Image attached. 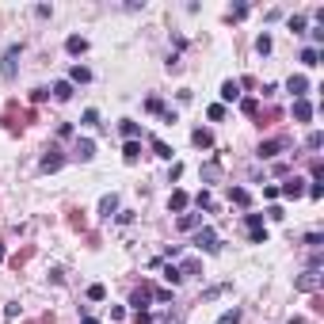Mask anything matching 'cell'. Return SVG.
Returning a JSON list of instances; mask_svg holds the SVG:
<instances>
[{
    "label": "cell",
    "mask_w": 324,
    "mask_h": 324,
    "mask_svg": "<svg viewBox=\"0 0 324 324\" xmlns=\"http://www.w3.org/2000/svg\"><path fill=\"white\" fill-rule=\"evenodd\" d=\"M244 225H248V237L256 244H267V225H263V213H244Z\"/></svg>",
    "instance_id": "6da1fadb"
},
{
    "label": "cell",
    "mask_w": 324,
    "mask_h": 324,
    "mask_svg": "<svg viewBox=\"0 0 324 324\" xmlns=\"http://www.w3.org/2000/svg\"><path fill=\"white\" fill-rule=\"evenodd\" d=\"M195 244L202 248V252H210V256H213V252L222 248V240H218V233H213L210 225H202V229H195Z\"/></svg>",
    "instance_id": "7a4b0ae2"
},
{
    "label": "cell",
    "mask_w": 324,
    "mask_h": 324,
    "mask_svg": "<svg viewBox=\"0 0 324 324\" xmlns=\"http://www.w3.org/2000/svg\"><path fill=\"white\" fill-rule=\"evenodd\" d=\"M19 53H23V46H8V53H4V65H0V77H4V80L16 77V61H19Z\"/></svg>",
    "instance_id": "3957f363"
},
{
    "label": "cell",
    "mask_w": 324,
    "mask_h": 324,
    "mask_svg": "<svg viewBox=\"0 0 324 324\" xmlns=\"http://www.w3.org/2000/svg\"><path fill=\"white\" fill-rule=\"evenodd\" d=\"M294 286H298L301 294H313V290H320V271H313V267H309L305 275H298V282H294Z\"/></svg>",
    "instance_id": "277c9868"
},
{
    "label": "cell",
    "mask_w": 324,
    "mask_h": 324,
    "mask_svg": "<svg viewBox=\"0 0 324 324\" xmlns=\"http://www.w3.org/2000/svg\"><path fill=\"white\" fill-rule=\"evenodd\" d=\"M279 195H286V198H301V195H305V179H301V176L286 179V183L279 187Z\"/></svg>",
    "instance_id": "5b68a950"
},
{
    "label": "cell",
    "mask_w": 324,
    "mask_h": 324,
    "mask_svg": "<svg viewBox=\"0 0 324 324\" xmlns=\"http://www.w3.org/2000/svg\"><path fill=\"white\" fill-rule=\"evenodd\" d=\"M153 301V286H137L134 290V298H130V305L137 309V313H145V305Z\"/></svg>",
    "instance_id": "8992f818"
},
{
    "label": "cell",
    "mask_w": 324,
    "mask_h": 324,
    "mask_svg": "<svg viewBox=\"0 0 324 324\" xmlns=\"http://www.w3.org/2000/svg\"><path fill=\"white\" fill-rule=\"evenodd\" d=\"M286 145H290L286 137H271V141H263V145H259V156H263V160H267V156H279Z\"/></svg>",
    "instance_id": "52a82bcc"
},
{
    "label": "cell",
    "mask_w": 324,
    "mask_h": 324,
    "mask_svg": "<svg viewBox=\"0 0 324 324\" xmlns=\"http://www.w3.org/2000/svg\"><path fill=\"white\" fill-rule=\"evenodd\" d=\"M286 92H294V99H305V92H309V80L301 77V73H294V77L286 80Z\"/></svg>",
    "instance_id": "ba28073f"
},
{
    "label": "cell",
    "mask_w": 324,
    "mask_h": 324,
    "mask_svg": "<svg viewBox=\"0 0 324 324\" xmlns=\"http://www.w3.org/2000/svg\"><path fill=\"white\" fill-rule=\"evenodd\" d=\"M61 164H65V156H61L58 149H46V156H42V164H38V168H42V172H58Z\"/></svg>",
    "instance_id": "9c48e42d"
},
{
    "label": "cell",
    "mask_w": 324,
    "mask_h": 324,
    "mask_svg": "<svg viewBox=\"0 0 324 324\" xmlns=\"http://www.w3.org/2000/svg\"><path fill=\"white\" fill-rule=\"evenodd\" d=\"M65 50L73 53V58H77V53H88V38H84V34H69V38H65Z\"/></svg>",
    "instance_id": "30bf717a"
},
{
    "label": "cell",
    "mask_w": 324,
    "mask_h": 324,
    "mask_svg": "<svg viewBox=\"0 0 324 324\" xmlns=\"http://www.w3.org/2000/svg\"><path fill=\"white\" fill-rule=\"evenodd\" d=\"M313 119V103L309 99H294V122H309Z\"/></svg>",
    "instance_id": "8fae6325"
},
{
    "label": "cell",
    "mask_w": 324,
    "mask_h": 324,
    "mask_svg": "<svg viewBox=\"0 0 324 324\" xmlns=\"http://www.w3.org/2000/svg\"><path fill=\"white\" fill-rule=\"evenodd\" d=\"M187 202H191V195H187V191H172V198H168V210L183 213V210H187Z\"/></svg>",
    "instance_id": "7c38bea8"
},
{
    "label": "cell",
    "mask_w": 324,
    "mask_h": 324,
    "mask_svg": "<svg viewBox=\"0 0 324 324\" xmlns=\"http://www.w3.org/2000/svg\"><path fill=\"white\" fill-rule=\"evenodd\" d=\"M88 80H92V69H84V65L69 69V84H88Z\"/></svg>",
    "instance_id": "4fadbf2b"
},
{
    "label": "cell",
    "mask_w": 324,
    "mask_h": 324,
    "mask_svg": "<svg viewBox=\"0 0 324 324\" xmlns=\"http://www.w3.org/2000/svg\"><path fill=\"white\" fill-rule=\"evenodd\" d=\"M191 141H195L198 149H210V145H213V134H210V130H206V126H198L195 134H191Z\"/></svg>",
    "instance_id": "5bb4252c"
},
{
    "label": "cell",
    "mask_w": 324,
    "mask_h": 324,
    "mask_svg": "<svg viewBox=\"0 0 324 324\" xmlns=\"http://www.w3.org/2000/svg\"><path fill=\"white\" fill-rule=\"evenodd\" d=\"M222 99H225V103L240 99V80H225V84H222Z\"/></svg>",
    "instance_id": "9a60e30c"
},
{
    "label": "cell",
    "mask_w": 324,
    "mask_h": 324,
    "mask_svg": "<svg viewBox=\"0 0 324 324\" xmlns=\"http://www.w3.org/2000/svg\"><path fill=\"white\" fill-rule=\"evenodd\" d=\"M229 202H237V206H252V195H248V187H229Z\"/></svg>",
    "instance_id": "2e32d148"
},
{
    "label": "cell",
    "mask_w": 324,
    "mask_h": 324,
    "mask_svg": "<svg viewBox=\"0 0 324 324\" xmlns=\"http://www.w3.org/2000/svg\"><path fill=\"white\" fill-rule=\"evenodd\" d=\"M179 229H202V213H179Z\"/></svg>",
    "instance_id": "e0dca14e"
},
{
    "label": "cell",
    "mask_w": 324,
    "mask_h": 324,
    "mask_svg": "<svg viewBox=\"0 0 324 324\" xmlns=\"http://www.w3.org/2000/svg\"><path fill=\"white\" fill-rule=\"evenodd\" d=\"M115 210H119V195L111 191V195H103V198H99V213H107V218H111Z\"/></svg>",
    "instance_id": "ac0fdd59"
},
{
    "label": "cell",
    "mask_w": 324,
    "mask_h": 324,
    "mask_svg": "<svg viewBox=\"0 0 324 324\" xmlns=\"http://www.w3.org/2000/svg\"><path fill=\"white\" fill-rule=\"evenodd\" d=\"M122 137H126V141H137V137H141V126H137V122H130V119H122Z\"/></svg>",
    "instance_id": "d6986e66"
},
{
    "label": "cell",
    "mask_w": 324,
    "mask_h": 324,
    "mask_svg": "<svg viewBox=\"0 0 324 324\" xmlns=\"http://www.w3.org/2000/svg\"><path fill=\"white\" fill-rule=\"evenodd\" d=\"M179 275H183V279H187V275H202V259H183V267H179Z\"/></svg>",
    "instance_id": "ffe728a7"
},
{
    "label": "cell",
    "mask_w": 324,
    "mask_h": 324,
    "mask_svg": "<svg viewBox=\"0 0 324 324\" xmlns=\"http://www.w3.org/2000/svg\"><path fill=\"white\" fill-rule=\"evenodd\" d=\"M53 99H73V84H69V80H58V84H53Z\"/></svg>",
    "instance_id": "44dd1931"
},
{
    "label": "cell",
    "mask_w": 324,
    "mask_h": 324,
    "mask_svg": "<svg viewBox=\"0 0 324 324\" xmlns=\"http://www.w3.org/2000/svg\"><path fill=\"white\" fill-rule=\"evenodd\" d=\"M137 156H141V145H137V141H126V149H122V160H126V164H137Z\"/></svg>",
    "instance_id": "7402d4cb"
},
{
    "label": "cell",
    "mask_w": 324,
    "mask_h": 324,
    "mask_svg": "<svg viewBox=\"0 0 324 324\" xmlns=\"http://www.w3.org/2000/svg\"><path fill=\"white\" fill-rule=\"evenodd\" d=\"M77 156H80V160H92V156H95V141H88V137H84V141L77 145Z\"/></svg>",
    "instance_id": "603a6c76"
},
{
    "label": "cell",
    "mask_w": 324,
    "mask_h": 324,
    "mask_svg": "<svg viewBox=\"0 0 324 324\" xmlns=\"http://www.w3.org/2000/svg\"><path fill=\"white\" fill-rule=\"evenodd\" d=\"M153 153L160 156V160H172V149H168V141H160V137H153Z\"/></svg>",
    "instance_id": "cb8c5ba5"
},
{
    "label": "cell",
    "mask_w": 324,
    "mask_h": 324,
    "mask_svg": "<svg viewBox=\"0 0 324 324\" xmlns=\"http://www.w3.org/2000/svg\"><path fill=\"white\" fill-rule=\"evenodd\" d=\"M164 282H168V286H179V282H183V275H179V267H164Z\"/></svg>",
    "instance_id": "d4e9b609"
},
{
    "label": "cell",
    "mask_w": 324,
    "mask_h": 324,
    "mask_svg": "<svg viewBox=\"0 0 324 324\" xmlns=\"http://www.w3.org/2000/svg\"><path fill=\"white\" fill-rule=\"evenodd\" d=\"M301 65H309V69H313V65H320V53H316L313 46H309V50H301Z\"/></svg>",
    "instance_id": "484cf974"
},
{
    "label": "cell",
    "mask_w": 324,
    "mask_h": 324,
    "mask_svg": "<svg viewBox=\"0 0 324 324\" xmlns=\"http://www.w3.org/2000/svg\"><path fill=\"white\" fill-rule=\"evenodd\" d=\"M88 298H92V301H103V298H107V286H103V282H92V286H88Z\"/></svg>",
    "instance_id": "4316f807"
},
{
    "label": "cell",
    "mask_w": 324,
    "mask_h": 324,
    "mask_svg": "<svg viewBox=\"0 0 324 324\" xmlns=\"http://www.w3.org/2000/svg\"><path fill=\"white\" fill-rule=\"evenodd\" d=\"M218 324H240V309H225V313L218 316Z\"/></svg>",
    "instance_id": "83f0119b"
},
{
    "label": "cell",
    "mask_w": 324,
    "mask_h": 324,
    "mask_svg": "<svg viewBox=\"0 0 324 324\" xmlns=\"http://www.w3.org/2000/svg\"><path fill=\"white\" fill-rule=\"evenodd\" d=\"M240 111H244V115H256V111H259V99H256V95H248V99H240Z\"/></svg>",
    "instance_id": "f1b7e54d"
},
{
    "label": "cell",
    "mask_w": 324,
    "mask_h": 324,
    "mask_svg": "<svg viewBox=\"0 0 324 324\" xmlns=\"http://www.w3.org/2000/svg\"><path fill=\"white\" fill-rule=\"evenodd\" d=\"M256 50H259V53H271V50H275L271 34H259V38H256Z\"/></svg>",
    "instance_id": "f546056e"
},
{
    "label": "cell",
    "mask_w": 324,
    "mask_h": 324,
    "mask_svg": "<svg viewBox=\"0 0 324 324\" xmlns=\"http://www.w3.org/2000/svg\"><path fill=\"white\" fill-rule=\"evenodd\" d=\"M80 122H84V126H99V111H95V107H88V111L80 115Z\"/></svg>",
    "instance_id": "4dcf8cb0"
},
{
    "label": "cell",
    "mask_w": 324,
    "mask_h": 324,
    "mask_svg": "<svg viewBox=\"0 0 324 324\" xmlns=\"http://www.w3.org/2000/svg\"><path fill=\"white\" fill-rule=\"evenodd\" d=\"M225 290H229V282H222V286H210V290H206L202 298H206V301H213V298H222Z\"/></svg>",
    "instance_id": "1f68e13d"
},
{
    "label": "cell",
    "mask_w": 324,
    "mask_h": 324,
    "mask_svg": "<svg viewBox=\"0 0 324 324\" xmlns=\"http://www.w3.org/2000/svg\"><path fill=\"white\" fill-rule=\"evenodd\" d=\"M305 145H309V149H320V145H324V134H320V130H313V134L305 137Z\"/></svg>",
    "instance_id": "d6a6232c"
},
{
    "label": "cell",
    "mask_w": 324,
    "mask_h": 324,
    "mask_svg": "<svg viewBox=\"0 0 324 324\" xmlns=\"http://www.w3.org/2000/svg\"><path fill=\"white\" fill-rule=\"evenodd\" d=\"M290 31H294V34L305 31V16H290Z\"/></svg>",
    "instance_id": "836d02e7"
},
{
    "label": "cell",
    "mask_w": 324,
    "mask_h": 324,
    "mask_svg": "<svg viewBox=\"0 0 324 324\" xmlns=\"http://www.w3.org/2000/svg\"><path fill=\"white\" fill-rule=\"evenodd\" d=\"M225 119V107H222V103H213V107H210V122H222Z\"/></svg>",
    "instance_id": "e575fe53"
},
{
    "label": "cell",
    "mask_w": 324,
    "mask_h": 324,
    "mask_svg": "<svg viewBox=\"0 0 324 324\" xmlns=\"http://www.w3.org/2000/svg\"><path fill=\"white\" fill-rule=\"evenodd\" d=\"M145 107H149V111H153V115H160V111H164V103L156 99V95H149V99H145Z\"/></svg>",
    "instance_id": "d590c367"
},
{
    "label": "cell",
    "mask_w": 324,
    "mask_h": 324,
    "mask_svg": "<svg viewBox=\"0 0 324 324\" xmlns=\"http://www.w3.org/2000/svg\"><path fill=\"white\" fill-rule=\"evenodd\" d=\"M4 316H8V320H16V316H19V301H8V305H4Z\"/></svg>",
    "instance_id": "8d00e7d4"
},
{
    "label": "cell",
    "mask_w": 324,
    "mask_h": 324,
    "mask_svg": "<svg viewBox=\"0 0 324 324\" xmlns=\"http://www.w3.org/2000/svg\"><path fill=\"white\" fill-rule=\"evenodd\" d=\"M305 195H309V198H324V187H320V183H309Z\"/></svg>",
    "instance_id": "74e56055"
},
{
    "label": "cell",
    "mask_w": 324,
    "mask_h": 324,
    "mask_svg": "<svg viewBox=\"0 0 324 324\" xmlns=\"http://www.w3.org/2000/svg\"><path fill=\"white\" fill-rule=\"evenodd\" d=\"M195 202L202 206V210H210V191H198V195H195Z\"/></svg>",
    "instance_id": "f35d334b"
},
{
    "label": "cell",
    "mask_w": 324,
    "mask_h": 324,
    "mask_svg": "<svg viewBox=\"0 0 324 324\" xmlns=\"http://www.w3.org/2000/svg\"><path fill=\"white\" fill-rule=\"evenodd\" d=\"M305 244H309V248H320V244H324V237H320V233H309Z\"/></svg>",
    "instance_id": "ab89813d"
},
{
    "label": "cell",
    "mask_w": 324,
    "mask_h": 324,
    "mask_svg": "<svg viewBox=\"0 0 324 324\" xmlns=\"http://www.w3.org/2000/svg\"><path fill=\"white\" fill-rule=\"evenodd\" d=\"M213 176H218V160H210V164L202 168V179H213Z\"/></svg>",
    "instance_id": "60d3db41"
},
{
    "label": "cell",
    "mask_w": 324,
    "mask_h": 324,
    "mask_svg": "<svg viewBox=\"0 0 324 324\" xmlns=\"http://www.w3.org/2000/svg\"><path fill=\"white\" fill-rule=\"evenodd\" d=\"M267 218H271V222H282L286 213H282V206H271V210H267Z\"/></svg>",
    "instance_id": "b9f144b4"
},
{
    "label": "cell",
    "mask_w": 324,
    "mask_h": 324,
    "mask_svg": "<svg viewBox=\"0 0 324 324\" xmlns=\"http://www.w3.org/2000/svg\"><path fill=\"white\" fill-rule=\"evenodd\" d=\"M34 16H42V19H50V16H53V8H50V4H38V8H34Z\"/></svg>",
    "instance_id": "7bdbcfd3"
},
{
    "label": "cell",
    "mask_w": 324,
    "mask_h": 324,
    "mask_svg": "<svg viewBox=\"0 0 324 324\" xmlns=\"http://www.w3.org/2000/svg\"><path fill=\"white\" fill-rule=\"evenodd\" d=\"M80 324H99V320H95V316H84V320H80Z\"/></svg>",
    "instance_id": "ee69618b"
},
{
    "label": "cell",
    "mask_w": 324,
    "mask_h": 324,
    "mask_svg": "<svg viewBox=\"0 0 324 324\" xmlns=\"http://www.w3.org/2000/svg\"><path fill=\"white\" fill-rule=\"evenodd\" d=\"M290 324H305V320H301V316H294V320H290Z\"/></svg>",
    "instance_id": "f6af8a7d"
},
{
    "label": "cell",
    "mask_w": 324,
    "mask_h": 324,
    "mask_svg": "<svg viewBox=\"0 0 324 324\" xmlns=\"http://www.w3.org/2000/svg\"><path fill=\"white\" fill-rule=\"evenodd\" d=\"M0 263H4V244H0Z\"/></svg>",
    "instance_id": "bcb514c9"
}]
</instances>
